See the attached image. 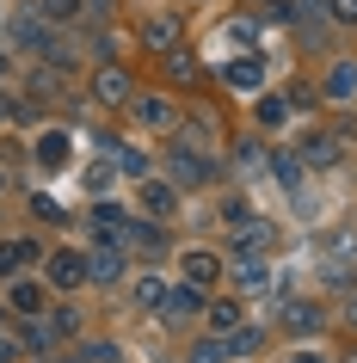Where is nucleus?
Returning a JSON list of instances; mask_svg holds the SVG:
<instances>
[{
    "label": "nucleus",
    "instance_id": "nucleus-30",
    "mask_svg": "<svg viewBox=\"0 0 357 363\" xmlns=\"http://www.w3.org/2000/svg\"><path fill=\"white\" fill-rule=\"evenodd\" d=\"M13 357H19V345H13V339H0V363H13Z\"/></svg>",
    "mask_w": 357,
    "mask_h": 363
},
{
    "label": "nucleus",
    "instance_id": "nucleus-2",
    "mask_svg": "<svg viewBox=\"0 0 357 363\" xmlns=\"http://www.w3.org/2000/svg\"><path fill=\"white\" fill-rule=\"evenodd\" d=\"M50 284L56 289H80L87 284V252H56V259H50Z\"/></svg>",
    "mask_w": 357,
    "mask_h": 363
},
{
    "label": "nucleus",
    "instance_id": "nucleus-14",
    "mask_svg": "<svg viewBox=\"0 0 357 363\" xmlns=\"http://www.w3.org/2000/svg\"><path fill=\"white\" fill-rule=\"evenodd\" d=\"M357 93V62H333V74H326V99H351Z\"/></svg>",
    "mask_w": 357,
    "mask_h": 363
},
{
    "label": "nucleus",
    "instance_id": "nucleus-5",
    "mask_svg": "<svg viewBox=\"0 0 357 363\" xmlns=\"http://www.w3.org/2000/svg\"><path fill=\"white\" fill-rule=\"evenodd\" d=\"M222 74H228V86H234V93H253V86L265 80V62H259V56H234Z\"/></svg>",
    "mask_w": 357,
    "mask_h": 363
},
{
    "label": "nucleus",
    "instance_id": "nucleus-6",
    "mask_svg": "<svg viewBox=\"0 0 357 363\" xmlns=\"http://www.w3.org/2000/svg\"><path fill=\"white\" fill-rule=\"evenodd\" d=\"M197 308H204L197 284H179V289H167V302H160V314H167V320H191Z\"/></svg>",
    "mask_w": 357,
    "mask_h": 363
},
{
    "label": "nucleus",
    "instance_id": "nucleus-11",
    "mask_svg": "<svg viewBox=\"0 0 357 363\" xmlns=\"http://www.w3.org/2000/svg\"><path fill=\"white\" fill-rule=\"evenodd\" d=\"M172 38H179V19H172V13H154V19H142V43H154V50H167Z\"/></svg>",
    "mask_w": 357,
    "mask_h": 363
},
{
    "label": "nucleus",
    "instance_id": "nucleus-26",
    "mask_svg": "<svg viewBox=\"0 0 357 363\" xmlns=\"http://www.w3.org/2000/svg\"><path fill=\"white\" fill-rule=\"evenodd\" d=\"M278 185H290V191L302 185V160H296V154H290V160H278Z\"/></svg>",
    "mask_w": 357,
    "mask_h": 363
},
{
    "label": "nucleus",
    "instance_id": "nucleus-31",
    "mask_svg": "<svg viewBox=\"0 0 357 363\" xmlns=\"http://www.w3.org/2000/svg\"><path fill=\"white\" fill-rule=\"evenodd\" d=\"M0 117H25V111H19V105H13L6 93H0Z\"/></svg>",
    "mask_w": 357,
    "mask_h": 363
},
{
    "label": "nucleus",
    "instance_id": "nucleus-34",
    "mask_svg": "<svg viewBox=\"0 0 357 363\" xmlns=\"http://www.w3.org/2000/svg\"><path fill=\"white\" fill-rule=\"evenodd\" d=\"M351 320H357V302H351Z\"/></svg>",
    "mask_w": 357,
    "mask_h": 363
},
{
    "label": "nucleus",
    "instance_id": "nucleus-3",
    "mask_svg": "<svg viewBox=\"0 0 357 363\" xmlns=\"http://www.w3.org/2000/svg\"><path fill=\"white\" fill-rule=\"evenodd\" d=\"M228 277H234L241 289H265V284H271V265H265L259 252H234V265H228Z\"/></svg>",
    "mask_w": 357,
    "mask_h": 363
},
{
    "label": "nucleus",
    "instance_id": "nucleus-19",
    "mask_svg": "<svg viewBox=\"0 0 357 363\" xmlns=\"http://www.w3.org/2000/svg\"><path fill=\"white\" fill-rule=\"evenodd\" d=\"M136 302H142V308H160V302H167V284H160V277H142V284H136Z\"/></svg>",
    "mask_w": 357,
    "mask_h": 363
},
{
    "label": "nucleus",
    "instance_id": "nucleus-10",
    "mask_svg": "<svg viewBox=\"0 0 357 363\" xmlns=\"http://www.w3.org/2000/svg\"><path fill=\"white\" fill-rule=\"evenodd\" d=\"M31 259H38V247H31V240H6V247H0V277H19Z\"/></svg>",
    "mask_w": 357,
    "mask_h": 363
},
{
    "label": "nucleus",
    "instance_id": "nucleus-28",
    "mask_svg": "<svg viewBox=\"0 0 357 363\" xmlns=\"http://www.w3.org/2000/svg\"><path fill=\"white\" fill-rule=\"evenodd\" d=\"M259 123H283V99H278V93L259 99Z\"/></svg>",
    "mask_w": 357,
    "mask_h": 363
},
{
    "label": "nucleus",
    "instance_id": "nucleus-8",
    "mask_svg": "<svg viewBox=\"0 0 357 363\" xmlns=\"http://www.w3.org/2000/svg\"><path fill=\"white\" fill-rule=\"evenodd\" d=\"M209 172H216V167L204 160V148H179V154H172V179H197V185H204Z\"/></svg>",
    "mask_w": 357,
    "mask_h": 363
},
{
    "label": "nucleus",
    "instance_id": "nucleus-21",
    "mask_svg": "<svg viewBox=\"0 0 357 363\" xmlns=\"http://www.w3.org/2000/svg\"><path fill=\"white\" fill-rule=\"evenodd\" d=\"M43 19H56V25L80 19V0H43Z\"/></svg>",
    "mask_w": 357,
    "mask_h": 363
},
{
    "label": "nucleus",
    "instance_id": "nucleus-24",
    "mask_svg": "<svg viewBox=\"0 0 357 363\" xmlns=\"http://www.w3.org/2000/svg\"><path fill=\"white\" fill-rule=\"evenodd\" d=\"M185 363H222V345H216V339L191 345V351H185Z\"/></svg>",
    "mask_w": 357,
    "mask_h": 363
},
{
    "label": "nucleus",
    "instance_id": "nucleus-33",
    "mask_svg": "<svg viewBox=\"0 0 357 363\" xmlns=\"http://www.w3.org/2000/svg\"><path fill=\"white\" fill-rule=\"evenodd\" d=\"M0 74H6V50H0Z\"/></svg>",
    "mask_w": 357,
    "mask_h": 363
},
{
    "label": "nucleus",
    "instance_id": "nucleus-9",
    "mask_svg": "<svg viewBox=\"0 0 357 363\" xmlns=\"http://www.w3.org/2000/svg\"><path fill=\"white\" fill-rule=\"evenodd\" d=\"M271 247V222H234V252H265Z\"/></svg>",
    "mask_w": 357,
    "mask_h": 363
},
{
    "label": "nucleus",
    "instance_id": "nucleus-18",
    "mask_svg": "<svg viewBox=\"0 0 357 363\" xmlns=\"http://www.w3.org/2000/svg\"><path fill=\"white\" fill-rule=\"evenodd\" d=\"M185 277L191 284H209V277H216V259H209V252H185Z\"/></svg>",
    "mask_w": 357,
    "mask_h": 363
},
{
    "label": "nucleus",
    "instance_id": "nucleus-1",
    "mask_svg": "<svg viewBox=\"0 0 357 363\" xmlns=\"http://www.w3.org/2000/svg\"><path fill=\"white\" fill-rule=\"evenodd\" d=\"M142 216H148V222H172V216H179L172 179H142Z\"/></svg>",
    "mask_w": 357,
    "mask_h": 363
},
{
    "label": "nucleus",
    "instance_id": "nucleus-15",
    "mask_svg": "<svg viewBox=\"0 0 357 363\" xmlns=\"http://www.w3.org/2000/svg\"><path fill=\"white\" fill-rule=\"evenodd\" d=\"M99 99H105V105H123V99H130V80H123V68H105V74H99Z\"/></svg>",
    "mask_w": 357,
    "mask_h": 363
},
{
    "label": "nucleus",
    "instance_id": "nucleus-7",
    "mask_svg": "<svg viewBox=\"0 0 357 363\" xmlns=\"http://www.w3.org/2000/svg\"><path fill=\"white\" fill-rule=\"evenodd\" d=\"M68 148H75V142H68L62 130L38 135V167H43V172H62V167H68Z\"/></svg>",
    "mask_w": 357,
    "mask_h": 363
},
{
    "label": "nucleus",
    "instance_id": "nucleus-27",
    "mask_svg": "<svg viewBox=\"0 0 357 363\" xmlns=\"http://www.w3.org/2000/svg\"><path fill=\"white\" fill-rule=\"evenodd\" d=\"M80 363H117V345H80Z\"/></svg>",
    "mask_w": 357,
    "mask_h": 363
},
{
    "label": "nucleus",
    "instance_id": "nucleus-12",
    "mask_svg": "<svg viewBox=\"0 0 357 363\" xmlns=\"http://www.w3.org/2000/svg\"><path fill=\"white\" fill-rule=\"evenodd\" d=\"M209 308V326H216V333H241L246 326V308L241 302H204Z\"/></svg>",
    "mask_w": 357,
    "mask_h": 363
},
{
    "label": "nucleus",
    "instance_id": "nucleus-29",
    "mask_svg": "<svg viewBox=\"0 0 357 363\" xmlns=\"http://www.w3.org/2000/svg\"><path fill=\"white\" fill-rule=\"evenodd\" d=\"M333 19H345V25H351V19H357V0H333Z\"/></svg>",
    "mask_w": 357,
    "mask_h": 363
},
{
    "label": "nucleus",
    "instance_id": "nucleus-20",
    "mask_svg": "<svg viewBox=\"0 0 357 363\" xmlns=\"http://www.w3.org/2000/svg\"><path fill=\"white\" fill-rule=\"evenodd\" d=\"M38 302H43L38 284H13V308H19V314H38Z\"/></svg>",
    "mask_w": 357,
    "mask_h": 363
},
{
    "label": "nucleus",
    "instance_id": "nucleus-23",
    "mask_svg": "<svg viewBox=\"0 0 357 363\" xmlns=\"http://www.w3.org/2000/svg\"><path fill=\"white\" fill-rule=\"evenodd\" d=\"M19 345H25V351H50V326H43V320H31V326L19 333Z\"/></svg>",
    "mask_w": 357,
    "mask_h": 363
},
{
    "label": "nucleus",
    "instance_id": "nucleus-4",
    "mask_svg": "<svg viewBox=\"0 0 357 363\" xmlns=\"http://www.w3.org/2000/svg\"><path fill=\"white\" fill-rule=\"evenodd\" d=\"M130 117L142 130H172V105L167 99H130Z\"/></svg>",
    "mask_w": 357,
    "mask_h": 363
},
{
    "label": "nucleus",
    "instance_id": "nucleus-32",
    "mask_svg": "<svg viewBox=\"0 0 357 363\" xmlns=\"http://www.w3.org/2000/svg\"><path fill=\"white\" fill-rule=\"evenodd\" d=\"M283 363H320V351H296V357H283Z\"/></svg>",
    "mask_w": 357,
    "mask_h": 363
},
{
    "label": "nucleus",
    "instance_id": "nucleus-16",
    "mask_svg": "<svg viewBox=\"0 0 357 363\" xmlns=\"http://www.w3.org/2000/svg\"><path fill=\"white\" fill-rule=\"evenodd\" d=\"M302 154H308V160H314V167H333V154H339V142H333V135H308V142H302Z\"/></svg>",
    "mask_w": 357,
    "mask_h": 363
},
{
    "label": "nucleus",
    "instance_id": "nucleus-17",
    "mask_svg": "<svg viewBox=\"0 0 357 363\" xmlns=\"http://www.w3.org/2000/svg\"><path fill=\"white\" fill-rule=\"evenodd\" d=\"M283 320L302 326V333H314V326H320V308L314 302H290V308H283Z\"/></svg>",
    "mask_w": 357,
    "mask_h": 363
},
{
    "label": "nucleus",
    "instance_id": "nucleus-13",
    "mask_svg": "<svg viewBox=\"0 0 357 363\" xmlns=\"http://www.w3.org/2000/svg\"><path fill=\"white\" fill-rule=\"evenodd\" d=\"M117 271H123V259H117V247H99L93 259H87V277H99V284H117Z\"/></svg>",
    "mask_w": 357,
    "mask_h": 363
},
{
    "label": "nucleus",
    "instance_id": "nucleus-25",
    "mask_svg": "<svg viewBox=\"0 0 357 363\" xmlns=\"http://www.w3.org/2000/svg\"><path fill=\"white\" fill-rule=\"evenodd\" d=\"M259 333H253V326H241V333H234V357H253V351H259Z\"/></svg>",
    "mask_w": 357,
    "mask_h": 363
},
{
    "label": "nucleus",
    "instance_id": "nucleus-22",
    "mask_svg": "<svg viewBox=\"0 0 357 363\" xmlns=\"http://www.w3.org/2000/svg\"><path fill=\"white\" fill-rule=\"evenodd\" d=\"M111 154H117V167L130 172V179H148V160H142L136 148H111Z\"/></svg>",
    "mask_w": 357,
    "mask_h": 363
}]
</instances>
